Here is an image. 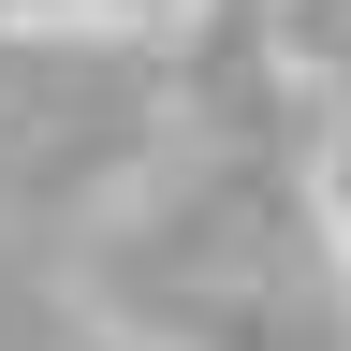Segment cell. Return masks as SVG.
<instances>
[{
    "mask_svg": "<svg viewBox=\"0 0 351 351\" xmlns=\"http://www.w3.org/2000/svg\"><path fill=\"white\" fill-rule=\"evenodd\" d=\"M0 29H73V0H0Z\"/></svg>",
    "mask_w": 351,
    "mask_h": 351,
    "instance_id": "obj_3",
    "label": "cell"
},
{
    "mask_svg": "<svg viewBox=\"0 0 351 351\" xmlns=\"http://www.w3.org/2000/svg\"><path fill=\"white\" fill-rule=\"evenodd\" d=\"M161 15H191V0H73V29H161Z\"/></svg>",
    "mask_w": 351,
    "mask_h": 351,
    "instance_id": "obj_1",
    "label": "cell"
},
{
    "mask_svg": "<svg viewBox=\"0 0 351 351\" xmlns=\"http://www.w3.org/2000/svg\"><path fill=\"white\" fill-rule=\"evenodd\" d=\"M322 234H337V263H351V132H337V161H322Z\"/></svg>",
    "mask_w": 351,
    "mask_h": 351,
    "instance_id": "obj_2",
    "label": "cell"
}]
</instances>
